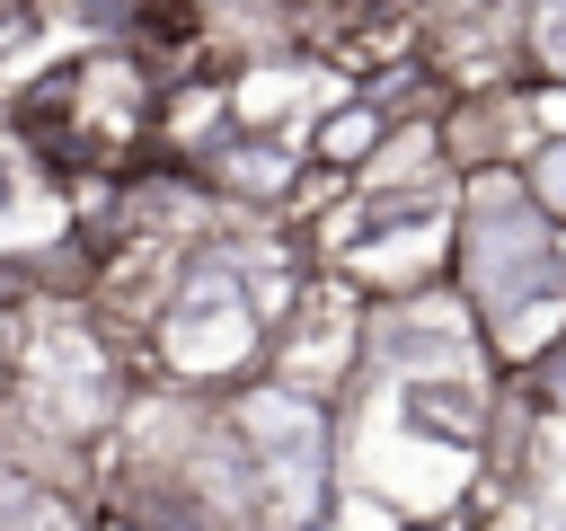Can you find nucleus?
Wrapping results in <instances>:
<instances>
[{
	"instance_id": "f257e3e1",
	"label": "nucleus",
	"mask_w": 566,
	"mask_h": 531,
	"mask_svg": "<svg viewBox=\"0 0 566 531\" xmlns=\"http://www.w3.org/2000/svg\"><path fill=\"white\" fill-rule=\"evenodd\" d=\"M451 292L504 381L566 336V221L522 186V168H460Z\"/></svg>"
},
{
	"instance_id": "39448f33",
	"label": "nucleus",
	"mask_w": 566,
	"mask_h": 531,
	"mask_svg": "<svg viewBox=\"0 0 566 531\" xmlns=\"http://www.w3.org/2000/svg\"><path fill=\"white\" fill-rule=\"evenodd\" d=\"M27 310V301H18ZM18 310H0V398H9V372H18Z\"/></svg>"
},
{
	"instance_id": "7ed1b4c3",
	"label": "nucleus",
	"mask_w": 566,
	"mask_h": 531,
	"mask_svg": "<svg viewBox=\"0 0 566 531\" xmlns=\"http://www.w3.org/2000/svg\"><path fill=\"white\" fill-rule=\"evenodd\" d=\"M363 319H371V301L345 283V274H310L301 283V301L283 310V327H274V345H265V372L274 381H292V389H310V398H354V381H363Z\"/></svg>"
},
{
	"instance_id": "20e7f679",
	"label": "nucleus",
	"mask_w": 566,
	"mask_h": 531,
	"mask_svg": "<svg viewBox=\"0 0 566 531\" xmlns=\"http://www.w3.org/2000/svg\"><path fill=\"white\" fill-rule=\"evenodd\" d=\"M522 186H531V195L566 221V133H557V142H539V150L522 159Z\"/></svg>"
},
{
	"instance_id": "f03ea898",
	"label": "nucleus",
	"mask_w": 566,
	"mask_h": 531,
	"mask_svg": "<svg viewBox=\"0 0 566 531\" xmlns=\"http://www.w3.org/2000/svg\"><path fill=\"white\" fill-rule=\"evenodd\" d=\"M221 416L256 469V504L265 531H318L336 504V398H310L274 372L221 389Z\"/></svg>"
}]
</instances>
